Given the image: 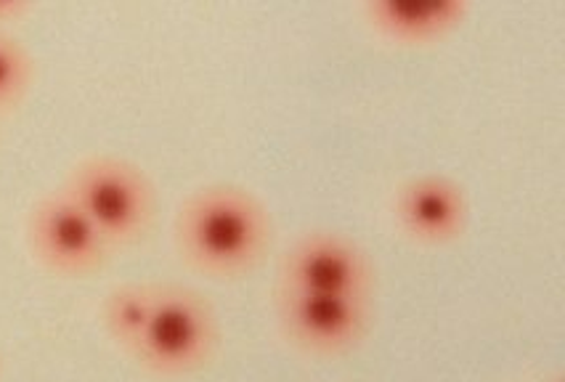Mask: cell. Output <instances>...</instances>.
<instances>
[{
    "mask_svg": "<svg viewBox=\"0 0 565 382\" xmlns=\"http://www.w3.org/2000/svg\"><path fill=\"white\" fill-rule=\"evenodd\" d=\"M181 255L200 272L236 276L255 266L271 242V219L253 191L218 183L194 191L175 219Z\"/></svg>",
    "mask_w": 565,
    "mask_h": 382,
    "instance_id": "obj_1",
    "label": "cell"
},
{
    "mask_svg": "<svg viewBox=\"0 0 565 382\" xmlns=\"http://www.w3.org/2000/svg\"><path fill=\"white\" fill-rule=\"evenodd\" d=\"M64 191L107 236L111 247L147 234L154 219V189L147 173L115 155L85 157L70 170Z\"/></svg>",
    "mask_w": 565,
    "mask_h": 382,
    "instance_id": "obj_2",
    "label": "cell"
},
{
    "mask_svg": "<svg viewBox=\"0 0 565 382\" xmlns=\"http://www.w3.org/2000/svg\"><path fill=\"white\" fill-rule=\"evenodd\" d=\"M218 340L213 308L183 287H152L147 316L128 351L160 374L202 367Z\"/></svg>",
    "mask_w": 565,
    "mask_h": 382,
    "instance_id": "obj_3",
    "label": "cell"
},
{
    "mask_svg": "<svg viewBox=\"0 0 565 382\" xmlns=\"http://www.w3.org/2000/svg\"><path fill=\"white\" fill-rule=\"evenodd\" d=\"M32 255L56 274L81 276L104 266L111 253L107 236L64 189L49 191L28 219Z\"/></svg>",
    "mask_w": 565,
    "mask_h": 382,
    "instance_id": "obj_4",
    "label": "cell"
},
{
    "mask_svg": "<svg viewBox=\"0 0 565 382\" xmlns=\"http://www.w3.org/2000/svg\"><path fill=\"white\" fill-rule=\"evenodd\" d=\"M276 311L287 338L313 353H340L356 346L370 325V298L364 295L279 287Z\"/></svg>",
    "mask_w": 565,
    "mask_h": 382,
    "instance_id": "obj_5",
    "label": "cell"
},
{
    "mask_svg": "<svg viewBox=\"0 0 565 382\" xmlns=\"http://www.w3.org/2000/svg\"><path fill=\"white\" fill-rule=\"evenodd\" d=\"M372 279L370 255L351 236L338 232L300 236L281 261V287L290 289L370 298Z\"/></svg>",
    "mask_w": 565,
    "mask_h": 382,
    "instance_id": "obj_6",
    "label": "cell"
},
{
    "mask_svg": "<svg viewBox=\"0 0 565 382\" xmlns=\"http://www.w3.org/2000/svg\"><path fill=\"white\" fill-rule=\"evenodd\" d=\"M468 197L441 173L414 176L396 191V221L412 240L444 245L457 240L468 223Z\"/></svg>",
    "mask_w": 565,
    "mask_h": 382,
    "instance_id": "obj_7",
    "label": "cell"
},
{
    "mask_svg": "<svg viewBox=\"0 0 565 382\" xmlns=\"http://www.w3.org/2000/svg\"><path fill=\"white\" fill-rule=\"evenodd\" d=\"M468 0H428V3H401V0H370L364 6L366 22L391 41L423 43L444 38L468 17Z\"/></svg>",
    "mask_w": 565,
    "mask_h": 382,
    "instance_id": "obj_8",
    "label": "cell"
},
{
    "mask_svg": "<svg viewBox=\"0 0 565 382\" xmlns=\"http://www.w3.org/2000/svg\"><path fill=\"white\" fill-rule=\"evenodd\" d=\"M35 64L19 38L0 30V109H9L28 94Z\"/></svg>",
    "mask_w": 565,
    "mask_h": 382,
    "instance_id": "obj_9",
    "label": "cell"
},
{
    "mask_svg": "<svg viewBox=\"0 0 565 382\" xmlns=\"http://www.w3.org/2000/svg\"><path fill=\"white\" fill-rule=\"evenodd\" d=\"M149 298H152V287H120L109 295L104 319H107L109 332L125 348H130V342L136 340L138 329L143 325Z\"/></svg>",
    "mask_w": 565,
    "mask_h": 382,
    "instance_id": "obj_10",
    "label": "cell"
}]
</instances>
